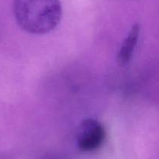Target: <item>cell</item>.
<instances>
[{"instance_id": "obj_2", "label": "cell", "mask_w": 159, "mask_h": 159, "mask_svg": "<svg viewBox=\"0 0 159 159\" xmlns=\"http://www.w3.org/2000/svg\"><path fill=\"white\" fill-rule=\"evenodd\" d=\"M106 138V130L102 123L94 118H85L81 123L76 137L78 147L89 152L102 146Z\"/></svg>"}, {"instance_id": "obj_1", "label": "cell", "mask_w": 159, "mask_h": 159, "mask_svg": "<svg viewBox=\"0 0 159 159\" xmlns=\"http://www.w3.org/2000/svg\"><path fill=\"white\" fill-rule=\"evenodd\" d=\"M13 12L23 31L33 34H44L60 23L62 8L60 0H15Z\"/></svg>"}, {"instance_id": "obj_3", "label": "cell", "mask_w": 159, "mask_h": 159, "mask_svg": "<svg viewBox=\"0 0 159 159\" xmlns=\"http://www.w3.org/2000/svg\"><path fill=\"white\" fill-rule=\"evenodd\" d=\"M140 30L141 27L139 24L137 23L134 25L130 29L128 35L121 45L117 55V62L121 66L125 65L131 59L139 39Z\"/></svg>"}]
</instances>
